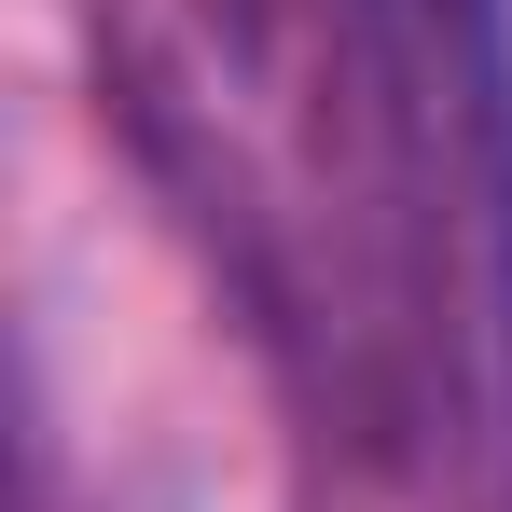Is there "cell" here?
<instances>
[{
    "label": "cell",
    "instance_id": "1",
    "mask_svg": "<svg viewBox=\"0 0 512 512\" xmlns=\"http://www.w3.org/2000/svg\"><path fill=\"white\" fill-rule=\"evenodd\" d=\"M360 14H499V0H360Z\"/></svg>",
    "mask_w": 512,
    "mask_h": 512
}]
</instances>
